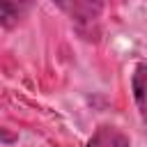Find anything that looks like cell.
<instances>
[{"label":"cell","instance_id":"6da1fadb","mask_svg":"<svg viewBox=\"0 0 147 147\" xmlns=\"http://www.w3.org/2000/svg\"><path fill=\"white\" fill-rule=\"evenodd\" d=\"M131 87H133V99L140 113V119L147 129V62L136 64L133 69V78H131Z\"/></svg>","mask_w":147,"mask_h":147},{"label":"cell","instance_id":"7a4b0ae2","mask_svg":"<svg viewBox=\"0 0 147 147\" xmlns=\"http://www.w3.org/2000/svg\"><path fill=\"white\" fill-rule=\"evenodd\" d=\"M87 147H131V142H129V136L122 133L119 129H115V126H99L92 133Z\"/></svg>","mask_w":147,"mask_h":147},{"label":"cell","instance_id":"3957f363","mask_svg":"<svg viewBox=\"0 0 147 147\" xmlns=\"http://www.w3.org/2000/svg\"><path fill=\"white\" fill-rule=\"evenodd\" d=\"M60 7H62V9H67V11L71 14V18L76 21L78 30H80V25H83V23H92V21L96 18V14L101 11V5H92V2H74V5L62 2Z\"/></svg>","mask_w":147,"mask_h":147},{"label":"cell","instance_id":"277c9868","mask_svg":"<svg viewBox=\"0 0 147 147\" xmlns=\"http://www.w3.org/2000/svg\"><path fill=\"white\" fill-rule=\"evenodd\" d=\"M21 5L18 2H0V23H2V28H11L14 23H18V16H21Z\"/></svg>","mask_w":147,"mask_h":147}]
</instances>
